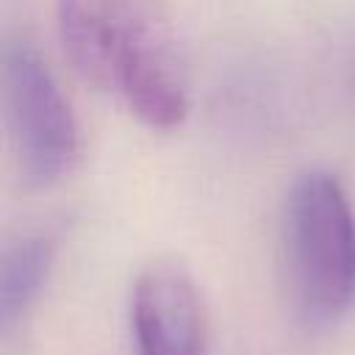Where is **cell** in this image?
I'll use <instances>...</instances> for the list:
<instances>
[{
  "mask_svg": "<svg viewBox=\"0 0 355 355\" xmlns=\"http://www.w3.org/2000/svg\"><path fill=\"white\" fill-rule=\"evenodd\" d=\"M55 244L47 233H25L3 247L0 258V322L3 330H11L39 300Z\"/></svg>",
  "mask_w": 355,
  "mask_h": 355,
  "instance_id": "5",
  "label": "cell"
},
{
  "mask_svg": "<svg viewBox=\"0 0 355 355\" xmlns=\"http://www.w3.org/2000/svg\"><path fill=\"white\" fill-rule=\"evenodd\" d=\"M58 22L89 83L119 97L153 130L183 122L189 89L166 0H58Z\"/></svg>",
  "mask_w": 355,
  "mask_h": 355,
  "instance_id": "1",
  "label": "cell"
},
{
  "mask_svg": "<svg viewBox=\"0 0 355 355\" xmlns=\"http://www.w3.org/2000/svg\"><path fill=\"white\" fill-rule=\"evenodd\" d=\"M3 105L22 180L31 186L61 180L80 150L78 125L53 72L28 42L3 47Z\"/></svg>",
  "mask_w": 355,
  "mask_h": 355,
  "instance_id": "3",
  "label": "cell"
},
{
  "mask_svg": "<svg viewBox=\"0 0 355 355\" xmlns=\"http://www.w3.org/2000/svg\"><path fill=\"white\" fill-rule=\"evenodd\" d=\"M136 355H205L208 316L191 272L172 258L144 266L130 294Z\"/></svg>",
  "mask_w": 355,
  "mask_h": 355,
  "instance_id": "4",
  "label": "cell"
},
{
  "mask_svg": "<svg viewBox=\"0 0 355 355\" xmlns=\"http://www.w3.org/2000/svg\"><path fill=\"white\" fill-rule=\"evenodd\" d=\"M288 291L311 324H336L355 305V211L336 175L311 169L283 205Z\"/></svg>",
  "mask_w": 355,
  "mask_h": 355,
  "instance_id": "2",
  "label": "cell"
}]
</instances>
